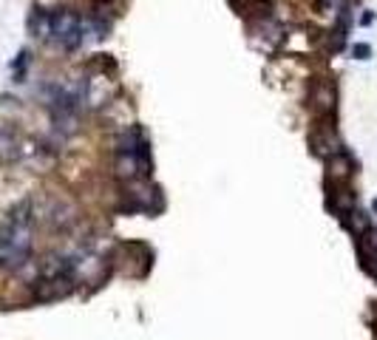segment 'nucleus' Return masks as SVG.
<instances>
[{
	"label": "nucleus",
	"mask_w": 377,
	"mask_h": 340,
	"mask_svg": "<svg viewBox=\"0 0 377 340\" xmlns=\"http://www.w3.org/2000/svg\"><path fill=\"white\" fill-rule=\"evenodd\" d=\"M85 32H88V23L80 20V18L71 15V12H54V15H49V37H52L54 43H60L63 49H77V46H83Z\"/></svg>",
	"instance_id": "f257e3e1"
},
{
	"label": "nucleus",
	"mask_w": 377,
	"mask_h": 340,
	"mask_svg": "<svg viewBox=\"0 0 377 340\" xmlns=\"http://www.w3.org/2000/svg\"><path fill=\"white\" fill-rule=\"evenodd\" d=\"M309 142H312V150H315L318 156H335V153H340L337 139H335L332 130H318V133H312Z\"/></svg>",
	"instance_id": "f03ea898"
},
{
	"label": "nucleus",
	"mask_w": 377,
	"mask_h": 340,
	"mask_svg": "<svg viewBox=\"0 0 377 340\" xmlns=\"http://www.w3.org/2000/svg\"><path fill=\"white\" fill-rule=\"evenodd\" d=\"M312 102H315L318 111H332V108H335V91H332V85L318 83V85L312 88Z\"/></svg>",
	"instance_id": "7ed1b4c3"
},
{
	"label": "nucleus",
	"mask_w": 377,
	"mask_h": 340,
	"mask_svg": "<svg viewBox=\"0 0 377 340\" xmlns=\"http://www.w3.org/2000/svg\"><path fill=\"white\" fill-rule=\"evenodd\" d=\"M329 167H332V174H335V176H349L352 162H349L346 153H335V156L329 159Z\"/></svg>",
	"instance_id": "20e7f679"
},
{
	"label": "nucleus",
	"mask_w": 377,
	"mask_h": 340,
	"mask_svg": "<svg viewBox=\"0 0 377 340\" xmlns=\"http://www.w3.org/2000/svg\"><path fill=\"white\" fill-rule=\"evenodd\" d=\"M354 54H357L360 60H366V57H369V46H354Z\"/></svg>",
	"instance_id": "39448f33"
},
{
	"label": "nucleus",
	"mask_w": 377,
	"mask_h": 340,
	"mask_svg": "<svg viewBox=\"0 0 377 340\" xmlns=\"http://www.w3.org/2000/svg\"><path fill=\"white\" fill-rule=\"evenodd\" d=\"M329 4H332V9H335V6L340 4V0H323V6H329Z\"/></svg>",
	"instance_id": "423d86ee"
}]
</instances>
